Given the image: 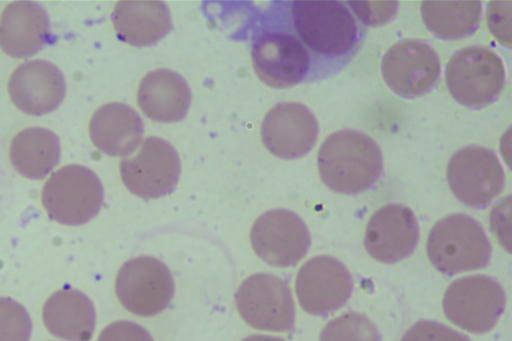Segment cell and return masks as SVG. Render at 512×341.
I'll list each match as a JSON object with an SVG mask.
<instances>
[{
	"mask_svg": "<svg viewBox=\"0 0 512 341\" xmlns=\"http://www.w3.org/2000/svg\"><path fill=\"white\" fill-rule=\"evenodd\" d=\"M317 165L321 180L332 191L357 194L380 177L382 153L369 136L351 129L337 131L322 143Z\"/></svg>",
	"mask_w": 512,
	"mask_h": 341,
	"instance_id": "cell-1",
	"label": "cell"
},
{
	"mask_svg": "<svg viewBox=\"0 0 512 341\" xmlns=\"http://www.w3.org/2000/svg\"><path fill=\"white\" fill-rule=\"evenodd\" d=\"M291 17L302 43L321 56H344L358 40L356 21L340 1H293Z\"/></svg>",
	"mask_w": 512,
	"mask_h": 341,
	"instance_id": "cell-2",
	"label": "cell"
},
{
	"mask_svg": "<svg viewBox=\"0 0 512 341\" xmlns=\"http://www.w3.org/2000/svg\"><path fill=\"white\" fill-rule=\"evenodd\" d=\"M427 255L442 273H456L485 267L491 245L480 224L465 214H451L438 221L427 239Z\"/></svg>",
	"mask_w": 512,
	"mask_h": 341,
	"instance_id": "cell-3",
	"label": "cell"
},
{
	"mask_svg": "<svg viewBox=\"0 0 512 341\" xmlns=\"http://www.w3.org/2000/svg\"><path fill=\"white\" fill-rule=\"evenodd\" d=\"M41 200L54 221L78 226L94 218L103 203V187L89 168L71 164L55 171L42 189Z\"/></svg>",
	"mask_w": 512,
	"mask_h": 341,
	"instance_id": "cell-4",
	"label": "cell"
},
{
	"mask_svg": "<svg viewBox=\"0 0 512 341\" xmlns=\"http://www.w3.org/2000/svg\"><path fill=\"white\" fill-rule=\"evenodd\" d=\"M445 81L452 97L468 108L493 102L505 85L501 58L483 46H469L456 52L446 65Z\"/></svg>",
	"mask_w": 512,
	"mask_h": 341,
	"instance_id": "cell-5",
	"label": "cell"
},
{
	"mask_svg": "<svg viewBox=\"0 0 512 341\" xmlns=\"http://www.w3.org/2000/svg\"><path fill=\"white\" fill-rule=\"evenodd\" d=\"M505 307L501 285L485 275H471L452 282L443 297L446 317L471 333H485L496 324Z\"/></svg>",
	"mask_w": 512,
	"mask_h": 341,
	"instance_id": "cell-6",
	"label": "cell"
},
{
	"mask_svg": "<svg viewBox=\"0 0 512 341\" xmlns=\"http://www.w3.org/2000/svg\"><path fill=\"white\" fill-rule=\"evenodd\" d=\"M115 292L126 310L150 317L169 305L174 295V281L163 262L151 256H139L120 267Z\"/></svg>",
	"mask_w": 512,
	"mask_h": 341,
	"instance_id": "cell-7",
	"label": "cell"
},
{
	"mask_svg": "<svg viewBox=\"0 0 512 341\" xmlns=\"http://www.w3.org/2000/svg\"><path fill=\"white\" fill-rule=\"evenodd\" d=\"M446 177L454 196L474 208L489 205L502 192L505 182L496 154L476 145L464 147L452 155Z\"/></svg>",
	"mask_w": 512,
	"mask_h": 341,
	"instance_id": "cell-8",
	"label": "cell"
},
{
	"mask_svg": "<svg viewBox=\"0 0 512 341\" xmlns=\"http://www.w3.org/2000/svg\"><path fill=\"white\" fill-rule=\"evenodd\" d=\"M235 302L241 318L253 328L274 332L294 328L291 291L282 279L272 274L247 277L237 290Z\"/></svg>",
	"mask_w": 512,
	"mask_h": 341,
	"instance_id": "cell-9",
	"label": "cell"
},
{
	"mask_svg": "<svg viewBox=\"0 0 512 341\" xmlns=\"http://www.w3.org/2000/svg\"><path fill=\"white\" fill-rule=\"evenodd\" d=\"M179 174L180 160L176 150L159 137L146 138L135 156L120 161L124 185L141 198H158L170 193Z\"/></svg>",
	"mask_w": 512,
	"mask_h": 341,
	"instance_id": "cell-10",
	"label": "cell"
},
{
	"mask_svg": "<svg viewBox=\"0 0 512 341\" xmlns=\"http://www.w3.org/2000/svg\"><path fill=\"white\" fill-rule=\"evenodd\" d=\"M250 241L254 252L264 262L276 267H289L306 255L310 234L296 213L273 209L255 220Z\"/></svg>",
	"mask_w": 512,
	"mask_h": 341,
	"instance_id": "cell-11",
	"label": "cell"
},
{
	"mask_svg": "<svg viewBox=\"0 0 512 341\" xmlns=\"http://www.w3.org/2000/svg\"><path fill=\"white\" fill-rule=\"evenodd\" d=\"M382 76L397 95L414 98L430 91L439 79L437 53L424 41L409 39L388 49L381 63Z\"/></svg>",
	"mask_w": 512,
	"mask_h": 341,
	"instance_id": "cell-12",
	"label": "cell"
},
{
	"mask_svg": "<svg viewBox=\"0 0 512 341\" xmlns=\"http://www.w3.org/2000/svg\"><path fill=\"white\" fill-rule=\"evenodd\" d=\"M353 288L346 267L337 259L320 255L299 269L295 292L301 308L312 315H325L342 307Z\"/></svg>",
	"mask_w": 512,
	"mask_h": 341,
	"instance_id": "cell-13",
	"label": "cell"
},
{
	"mask_svg": "<svg viewBox=\"0 0 512 341\" xmlns=\"http://www.w3.org/2000/svg\"><path fill=\"white\" fill-rule=\"evenodd\" d=\"M252 65L259 79L273 88H288L308 74L310 57L293 35L268 32L260 36L251 51Z\"/></svg>",
	"mask_w": 512,
	"mask_h": 341,
	"instance_id": "cell-14",
	"label": "cell"
},
{
	"mask_svg": "<svg viewBox=\"0 0 512 341\" xmlns=\"http://www.w3.org/2000/svg\"><path fill=\"white\" fill-rule=\"evenodd\" d=\"M318 123L303 104L283 102L272 107L261 125L265 147L282 159H295L307 154L316 142Z\"/></svg>",
	"mask_w": 512,
	"mask_h": 341,
	"instance_id": "cell-15",
	"label": "cell"
},
{
	"mask_svg": "<svg viewBox=\"0 0 512 341\" xmlns=\"http://www.w3.org/2000/svg\"><path fill=\"white\" fill-rule=\"evenodd\" d=\"M418 237V223L412 210L400 204H387L371 216L364 246L375 260L395 263L413 252Z\"/></svg>",
	"mask_w": 512,
	"mask_h": 341,
	"instance_id": "cell-16",
	"label": "cell"
},
{
	"mask_svg": "<svg viewBox=\"0 0 512 341\" xmlns=\"http://www.w3.org/2000/svg\"><path fill=\"white\" fill-rule=\"evenodd\" d=\"M8 93L22 112L40 116L56 109L64 98L62 73L45 60H31L19 65L11 74Z\"/></svg>",
	"mask_w": 512,
	"mask_h": 341,
	"instance_id": "cell-17",
	"label": "cell"
},
{
	"mask_svg": "<svg viewBox=\"0 0 512 341\" xmlns=\"http://www.w3.org/2000/svg\"><path fill=\"white\" fill-rule=\"evenodd\" d=\"M49 20L45 10L33 1L8 4L0 18V48L7 55H34L47 42Z\"/></svg>",
	"mask_w": 512,
	"mask_h": 341,
	"instance_id": "cell-18",
	"label": "cell"
},
{
	"mask_svg": "<svg viewBox=\"0 0 512 341\" xmlns=\"http://www.w3.org/2000/svg\"><path fill=\"white\" fill-rule=\"evenodd\" d=\"M143 122L138 113L122 103H108L98 108L89 123L92 143L109 156H126L141 142Z\"/></svg>",
	"mask_w": 512,
	"mask_h": 341,
	"instance_id": "cell-19",
	"label": "cell"
},
{
	"mask_svg": "<svg viewBox=\"0 0 512 341\" xmlns=\"http://www.w3.org/2000/svg\"><path fill=\"white\" fill-rule=\"evenodd\" d=\"M191 93L176 72L158 69L149 72L139 84L137 103L143 114L156 122H176L188 111Z\"/></svg>",
	"mask_w": 512,
	"mask_h": 341,
	"instance_id": "cell-20",
	"label": "cell"
},
{
	"mask_svg": "<svg viewBox=\"0 0 512 341\" xmlns=\"http://www.w3.org/2000/svg\"><path fill=\"white\" fill-rule=\"evenodd\" d=\"M111 18L118 38L138 47L156 43L172 28L169 10L159 0L119 1Z\"/></svg>",
	"mask_w": 512,
	"mask_h": 341,
	"instance_id": "cell-21",
	"label": "cell"
},
{
	"mask_svg": "<svg viewBox=\"0 0 512 341\" xmlns=\"http://www.w3.org/2000/svg\"><path fill=\"white\" fill-rule=\"evenodd\" d=\"M42 319L46 329L55 337L66 341H90L96 314L93 303L84 293L65 288L46 300Z\"/></svg>",
	"mask_w": 512,
	"mask_h": 341,
	"instance_id": "cell-22",
	"label": "cell"
},
{
	"mask_svg": "<svg viewBox=\"0 0 512 341\" xmlns=\"http://www.w3.org/2000/svg\"><path fill=\"white\" fill-rule=\"evenodd\" d=\"M9 157L19 174L29 179H42L59 162V139L48 129L26 128L11 141Z\"/></svg>",
	"mask_w": 512,
	"mask_h": 341,
	"instance_id": "cell-23",
	"label": "cell"
},
{
	"mask_svg": "<svg viewBox=\"0 0 512 341\" xmlns=\"http://www.w3.org/2000/svg\"><path fill=\"white\" fill-rule=\"evenodd\" d=\"M421 16L427 29L445 40L471 35L481 21L482 4L478 0H426L421 3Z\"/></svg>",
	"mask_w": 512,
	"mask_h": 341,
	"instance_id": "cell-24",
	"label": "cell"
},
{
	"mask_svg": "<svg viewBox=\"0 0 512 341\" xmlns=\"http://www.w3.org/2000/svg\"><path fill=\"white\" fill-rule=\"evenodd\" d=\"M319 341H380V335L367 317L347 312L325 325Z\"/></svg>",
	"mask_w": 512,
	"mask_h": 341,
	"instance_id": "cell-25",
	"label": "cell"
},
{
	"mask_svg": "<svg viewBox=\"0 0 512 341\" xmlns=\"http://www.w3.org/2000/svg\"><path fill=\"white\" fill-rule=\"evenodd\" d=\"M31 331L27 310L11 298L0 297V341H29Z\"/></svg>",
	"mask_w": 512,
	"mask_h": 341,
	"instance_id": "cell-26",
	"label": "cell"
},
{
	"mask_svg": "<svg viewBox=\"0 0 512 341\" xmlns=\"http://www.w3.org/2000/svg\"><path fill=\"white\" fill-rule=\"evenodd\" d=\"M401 341H470L469 338L446 325L435 321L421 320L415 323Z\"/></svg>",
	"mask_w": 512,
	"mask_h": 341,
	"instance_id": "cell-27",
	"label": "cell"
},
{
	"mask_svg": "<svg viewBox=\"0 0 512 341\" xmlns=\"http://www.w3.org/2000/svg\"><path fill=\"white\" fill-rule=\"evenodd\" d=\"M354 14L368 26L388 22L397 12V1H348Z\"/></svg>",
	"mask_w": 512,
	"mask_h": 341,
	"instance_id": "cell-28",
	"label": "cell"
},
{
	"mask_svg": "<svg viewBox=\"0 0 512 341\" xmlns=\"http://www.w3.org/2000/svg\"><path fill=\"white\" fill-rule=\"evenodd\" d=\"M487 25L500 44L511 47V1H491L487 9Z\"/></svg>",
	"mask_w": 512,
	"mask_h": 341,
	"instance_id": "cell-29",
	"label": "cell"
},
{
	"mask_svg": "<svg viewBox=\"0 0 512 341\" xmlns=\"http://www.w3.org/2000/svg\"><path fill=\"white\" fill-rule=\"evenodd\" d=\"M97 341H153L150 333L131 321H117L106 326Z\"/></svg>",
	"mask_w": 512,
	"mask_h": 341,
	"instance_id": "cell-30",
	"label": "cell"
},
{
	"mask_svg": "<svg viewBox=\"0 0 512 341\" xmlns=\"http://www.w3.org/2000/svg\"><path fill=\"white\" fill-rule=\"evenodd\" d=\"M511 196L498 202L492 209L490 225L502 246L510 251Z\"/></svg>",
	"mask_w": 512,
	"mask_h": 341,
	"instance_id": "cell-31",
	"label": "cell"
},
{
	"mask_svg": "<svg viewBox=\"0 0 512 341\" xmlns=\"http://www.w3.org/2000/svg\"><path fill=\"white\" fill-rule=\"evenodd\" d=\"M242 341H285V340L280 337L255 334V335L246 337Z\"/></svg>",
	"mask_w": 512,
	"mask_h": 341,
	"instance_id": "cell-32",
	"label": "cell"
}]
</instances>
